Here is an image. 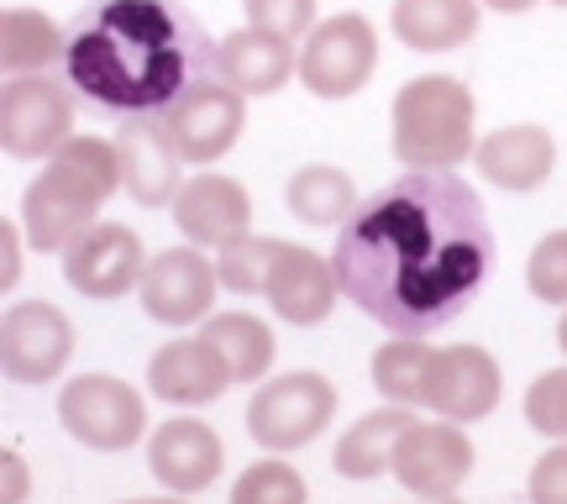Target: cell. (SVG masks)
Returning a JSON list of instances; mask_svg holds the SVG:
<instances>
[{
	"label": "cell",
	"instance_id": "34",
	"mask_svg": "<svg viewBox=\"0 0 567 504\" xmlns=\"http://www.w3.org/2000/svg\"><path fill=\"white\" fill-rule=\"evenodd\" d=\"M0 253H6V268H0V284L11 289L17 284V274H21V232L11 222L0 226Z\"/></svg>",
	"mask_w": 567,
	"mask_h": 504
},
{
	"label": "cell",
	"instance_id": "14",
	"mask_svg": "<svg viewBox=\"0 0 567 504\" xmlns=\"http://www.w3.org/2000/svg\"><path fill=\"white\" fill-rule=\"evenodd\" d=\"M499 404V363L484 347H436V363L425 379V410L446 421H484Z\"/></svg>",
	"mask_w": 567,
	"mask_h": 504
},
{
	"label": "cell",
	"instance_id": "13",
	"mask_svg": "<svg viewBox=\"0 0 567 504\" xmlns=\"http://www.w3.org/2000/svg\"><path fill=\"white\" fill-rule=\"evenodd\" d=\"M216 268L205 253L195 247H168L158 258H147V274H142V310L163 326H189L210 316V300H216Z\"/></svg>",
	"mask_w": 567,
	"mask_h": 504
},
{
	"label": "cell",
	"instance_id": "19",
	"mask_svg": "<svg viewBox=\"0 0 567 504\" xmlns=\"http://www.w3.org/2000/svg\"><path fill=\"white\" fill-rule=\"evenodd\" d=\"M337 295H342V284H337L331 258L310 253V247H284V258L274 263V274H268V305L295 326L326 321Z\"/></svg>",
	"mask_w": 567,
	"mask_h": 504
},
{
	"label": "cell",
	"instance_id": "17",
	"mask_svg": "<svg viewBox=\"0 0 567 504\" xmlns=\"http://www.w3.org/2000/svg\"><path fill=\"white\" fill-rule=\"evenodd\" d=\"M116 153H122V184L126 195L142 205H168L184 189V158L163 122H122L116 132Z\"/></svg>",
	"mask_w": 567,
	"mask_h": 504
},
{
	"label": "cell",
	"instance_id": "9",
	"mask_svg": "<svg viewBox=\"0 0 567 504\" xmlns=\"http://www.w3.org/2000/svg\"><path fill=\"white\" fill-rule=\"evenodd\" d=\"M74 352V326L59 305L21 300L0 316V368L17 383H48L59 379Z\"/></svg>",
	"mask_w": 567,
	"mask_h": 504
},
{
	"label": "cell",
	"instance_id": "16",
	"mask_svg": "<svg viewBox=\"0 0 567 504\" xmlns=\"http://www.w3.org/2000/svg\"><path fill=\"white\" fill-rule=\"evenodd\" d=\"M221 436L210 431L205 421H163L147 442V467L163 488L174 494H200L221 479Z\"/></svg>",
	"mask_w": 567,
	"mask_h": 504
},
{
	"label": "cell",
	"instance_id": "21",
	"mask_svg": "<svg viewBox=\"0 0 567 504\" xmlns=\"http://www.w3.org/2000/svg\"><path fill=\"white\" fill-rule=\"evenodd\" d=\"M478 168H484L488 184L526 195V189L551 179V168H557V142H551L547 126H530V122L526 126H499L494 137L478 142Z\"/></svg>",
	"mask_w": 567,
	"mask_h": 504
},
{
	"label": "cell",
	"instance_id": "10",
	"mask_svg": "<svg viewBox=\"0 0 567 504\" xmlns=\"http://www.w3.org/2000/svg\"><path fill=\"white\" fill-rule=\"evenodd\" d=\"M243 122H247V95H237L226 80L210 74L163 116V132L174 137L184 163H216L237 147Z\"/></svg>",
	"mask_w": 567,
	"mask_h": 504
},
{
	"label": "cell",
	"instance_id": "11",
	"mask_svg": "<svg viewBox=\"0 0 567 504\" xmlns=\"http://www.w3.org/2000/svg\"><path fill=\"white\" fill-rule=\"evenodd\" d=\"M389 473L415 494V500H452L463 479L473 473V442L463 436V425L446 421H415L394 446Z\"/></svg>",
	"mask_w": 567,
	"mask_h": 504
},
{
	"label": "cell",
	"instance_id": "24",
	"mask_svg": "<svg viewBox=\"0 0 567 504\" xmlns=\"http://www.w3.org/2000/svg\"><path fill=\"white\" fill-rule=\"evenodd\" d=\"M69 53V32H59L42 11H21L11 6L0 17V69L21 80V74H48L53 63H63Z\"/></svg>",
	"mask_w": 567,
	"mask_h": 504
},
{
	"label": "cell",
	"instance_id": "32",
	"mask_svg": "<svg viewBox=\"0 0 567 504\" xmlns=\"http://www.w3.org/2000/svg\"><path fill=\"white\" fill-rule=\"evenodd\" d=\"M526 421L542 436H563L567 442V368H551L526 389Z\"/></svg>",
	"mask_w": 567,
	"mask_h": 504
},
{
	"label": "cell",
	"instance_id": "18",
	"mask_svg": "<svg viewBox=\"0 0 567 504\" xmlns=\"http://www.w3.org/2000/svg\"><path fill=\"white\" fill-rule=\"evenodd\" d=\"M226 383L237 379L205 337H179V342L158 347L147 363V389L168 404H210L226 394Z\"/></svg>",
	"mask_w": 567,
	"mask_h": 504
},
{
	"label": "cell",
	"instance_id": "40",
	"mask_svg": "<svg viewBox=\"0 0 567 504\" xmlns=\"http://www.w3.org/2000/svg\"><path fill=\"white\" fill-rule=\"evenodd\" d=\"M551 6H567V0H551Z\"/></svg>",
	"mask_w": 567,
	"mask_h": 504
},
{
	"label": "cell",
	"instance_id": "12",
	"mask_svg": "<svg viewBox=\"0 0 567 504\" xmlns=\"http://www.w3.org/2000/svg\"><path fill=\"white\" fill-rule=\"evenodd\" d=\"M63 274L69 284L90 295V300H116L126 289H137L147 274V253H142L137 232H126L116 222H95L84 237L69 243L63 253Z\"/></svg>",
	"mask_w": 567,
	"mask_h": 504
},
{
	"label": "cell",
	"instance_id": "23",
	"mask_svg": "<svg viewBox=\"0 0 567 504\" xmlns=\"http://www.w3.org/2000/svg\"><path fill=\"white\" fill-rule=\"evenodd\" d=\"M410 425H415V415H410L405 404H384V410H373V415H363V421L337 442L331 467H337L342 479H358V484L379 479V473H389L394 446H400V436H405Z\"/></svg>",
	"mask_w": 567,
	"mask_h": 504
},
{
	"label": "cell",
	"instance_id": "35",
	"mask_svg": "<svg viewBox=\"0 0 567 504\" xmlns=\"http://www.w3.org/2000/svg\"><path fill=\"white\" fill-rule=\"evenodd\" d=\"M0 467H6V500H0V504H21V500H27V467H21V457H17V452H6V457H0Z\"/></svg>",
	"mask_w": 567,
	"mask_h": 504
},
{
	"label": "cell",
	"instance_id": "4",
	"mask_svg": "<svg viewBox=\"0 0 567 504\" xmlns=\"http://www.w3.org/2000/svg\"><path fill=\"white\" fill-rule=\"evenodd\" d=\"M473 90L452 74H425L410 80L394 95V158L405 168H452L467 153H478L473 142Z\"/></svg>",
	"mask_w": 567,
	"mask_h": 504
},
{
	"label": "cell",
	"instance_id": "25",
	"mask_svg": "<svg viewBox=\"0 0 567 504\" xmlns=\"http://www.w3.org/2000/svg\"><path fill=\"white\" fill-rule=\"evenodd\" d=\"M200 337L226 358V368H231L237 383L264 379L268 363H274V331H268L258 316H247V310H221V316H210Z\"/></svg>",
	"mask_w": 567,
	"mask_h": 504
},
{
	"label": "cell",
	"instance_id": "8",
	"mask_svg": "<svg viewBox=\"0 0 567 504\" xmlns=\"http://www.w3.org/2000/svg\"><path fill=\"white\" fill-rule=\"evenodd\" d=\"M373 63H379V38L368 17H331L321 21L300 48V84L321 101H347L373 80Z\"/></svg>",
	"mask_w": 567,
	"mask_h": 504
},
{
	"label": "cell",
	"instance_id": "26",
	"mask_svg": "<svg viewBox=\"0 0 567 504\" xmlns=\"http://www.w3.org/2000/svg\"><path fill=\"white\" fill-rule=\"evenodd\" d=\"M284 200H289V210L310 226H342L347 216L358 210V189H352V179H347L342 168L310 163V168H300V174L289 179Z\"/></svg>",
	"mask_w": 567,
	"mask_h": 504
},
{
	"label": "cell",
	"instance_id": "31",
	"mask_svg": "<svg viewBox=\"0 0 567 504\" xmlns=\"http://www.w3.org/2000/svg\"><path fill=\"white\" fill-rule=\"evenodd\" d=\"M526 284L536 300L567 305V232H551V237L536 243V253L526 263Z\"/></svg>",
	"mask_w": 567,
	"mask_h": 504
},
{
	"label": "cell",
	"instance_id": "6",
	"mask_svg": "<svg viewBox=\"0 0 567 504\" xmlns=\"http://www.w3.org/2000/svg\"><path fill=\"white\" fill-rule=\"evenodd\" d=\"M59 421L74 442L95 446V452H122L142 436L147 410H142V394L132 383L111 379V373H84V379L63 383Z\"/></svg>",
	"mask_w": 567,
	"mask_h": 504
},
{
	"label": "cell",
	"instance_id": "27",
	"mask_svg": "<svg viewBox=\"0 0 567 504\" xmlns=\"http://www.w3.org/2000/svg\"><path fill=\"white\" fill-rule=\"evenodd\" d=\"M431 363H436V347L425 337H394V342H384L373 352V383L394 404H425Z\"/></svg>",
	"mask_w": 567,
	"mask_h": 504
},
{
	"label": "cell",
	"instance_id": "7",
	"mask_svg": "<svg viewBox=\"0 0 567 504\" xmlns=\"http://www.w3.org/2000/svg\"><path fill=\"white\" fill-rule=\"evenodd\" d=\"M74 137V90L48 74H21L0 90V147L11 158L59 153Z\"/></svg>",
	"mask_w": 567,
	"mask_h": 504
},
{
	"label": "cell",
	"instance_id": "37",
	"mask_svg": "<svg viewBox=\"0 0 567 504\" xmlns=\"http://www.w3.org/2000/svg\"><path fill=\"white\" fill-rule=\"evenodd\" d=\"M557 342H563V352H567V316L557 321Z\"/></svg>",
	"mask_w": 567,
	"mask_h": 504
},
{
	"label": "cell",
	"instance_id": "33",
	"mask_svg": "<svg viewBox=\"0 0 567 504\" xmlns=\"http://www.w3.org/2000/svg\"><path fill=\"white\" fill-rule=\"evenodd\" d=\"M530 504H567V446H551L530 467Z\"/></svg>",
	"mask_w": 567,
	"mask_h": 504
},
{
	"label": "cell",
	"instance_id": "20",
	"mask_svg": "<svg viewBox=\"0 0 567 504\" xmlns=\"http://www.w3.org/2000/svg\"><path fill=\"white\" fill-rule=\"evenodd\" d=\"M295 74V42L243 27V32H226L221 53H216V80H226L237 95H274L284 90Z\"/></svg>",
	"mask_w": 567,
	"mask_h": 504
},
{
	"label": "cell",
	"instance_id": "28",
	"mask_svg": "<svg viewBox=\"0 0 567 504\" xmlns=\"http://www.w3.org/2000/svg\"><path fill=\"white\" fill-rule=\"evenodd\" d=\"M279 237H237L231 247L216 253V279L231 289V295H268V274H274V263L284 258Z\"/></svg>",
	"mask_w": 567,
	"mask_h": 504
},
{
	"label": "cell",
	"instance_id": "29",
	"mask_svg": "<svg viewBox=\"0 0 567 504\" xmlns=\"http://www.w3.org/2000/svg\"><path fill=\"white\" fill-rule=\"evenodd\" d=\"M231 504H305V479L289 463H252L231 484Z\"/></svg>",
	"mask_w": 567,
	"mask_h": 504
},
{
	"label": "cell",
	"instance_id": "38",
	"mask_svg": "<svg viewBox=\"0 0 567 504\" xmlns=\"http://www.w3.org/2000/svg\"><path fill=\"white\" fill-rule=\"evenodd\" d=\"M126 504H184V500H126Z\"/></svg>",
	"mask_w": 567,
	"mask_h": 504
},
{
	"label": "cell",
	"instance_id": "5",
	"mask_svg": "<svg viewBox=\"0 0 567 504\" xmlns=\"http://www.w3.org/2000/svg\"><path fill=\"white\" fill-rule=\"evenodd\" d=\"M337 415V383L321 373H284L268 379L252 404H247V436L264 452H295V446L316 442Z\"/></svg>",
	"mask_w": 567,
	"mask_h": 504
},
{
	"label": "cell",
	"instance_id": "30",
	"mask_svg": "<svg viewBox=\"0 0 567 504\" xmlns=\"http://www.w3.org/2000/svg\"><path fill=\"white\" fill-rule=\"evenodd\" d=\"M243 6H247V27L274 32L284 42H300L321 27L316 21V0H243Z\"/></svg>",
	"mask_w": 567,
	"mask_h": 504
},
{
	"label": "cell",
	"instance_id": "2",
	"mask_svg": "<svg viewBox=\"0 0 567 504\" xmlns=\"http://www.w3.org/2000/svg\"><path fill=\"white\" fill-rule=\"evenodd\" d=\"M210 42L184 0H84L69 27V90L116 122H163L216 74Z\"/></svg>",
	"mask_w": 567,
	"mask_h": 504
},
{
	"label": "cell",
	"instance_id": "3",
	"mask_svg": "<svg viewBox=\"0 0 567 504\" xmlns=\"http://www.w3.org/2000/svg\"><path fill=\"white\" fill-rule=\"evenodd\" d=\"M122 184V153L105 137H69L53 163L21 195V232L38 253H69L74 237L95 226L101 210Z\"/></svg>",
	"mask_w": 567,
	"mask_h": 504
},
{
	"label": "cell",
	"instance_id": "22",
	"mask_svg": "<svg viewBox=\"0 0 567 504\" xmlns=\"http://www.w3.org/2000/svg\"><path fill=\"white\" fill-rule=\"evenodd\" d=\"M478 6L484 0H394L389 27L415 53H446L478 32Z\"/></svg>",
	"mask_w": 567,
	"mask_h": 504
},
{
	"label": "cell",
	"instance_id": "36",
	"mask_svg": "<svg viewBox=\"0 0 567 504\" xmlns=\"http://www.w3.org/2000/svg\"><path fill=\"white\" fill-rule=\"evenodd\" d=\"M484 6H494V11H505V17H520V11H530L536 0H484Z\"/></svg>",
	"mask_w": 567,
	"mask_h": 504
},
{
	"label": "cell",
	"instance_id": "39",
	"mask_svg": "<svg viewBox=\"0 0 567 504\" xmlns=\"http://www.w3.org/2000/svg\"><path fill=\"white\" fill-rule=\"evenodd\" d=\"M421 504H463V500H457V494H452V500H421Z\"/></svg>",
	"mask_w": 567,
	"mask_h": 504
},
{
	"label": "cell",
	"instance_id": "15",
	"mask_svg": "<svg viewBox=\"0 0 567 504\" xmlns=\"http://www.w3.org/2000/svg\"><path fill=\"white\" fill-rule=\"evenodd\" d=\"M174 222L195 247H231L237 237H247V222H252V200L237 179L226 174H195V179L179 189L174 200Z\"/></svg>",
	"mask_w": 567,
	"mask_h": 504
},
{
	"label": "cell",
	"instance_id": "1",
	"mask_svg": "<svg viewBox=\"0 0 567 504\" xmlns=\"http://www.w3.org/2000/svg\"><path fill=\"white\" fill-rule=\"evenodd\" d=\"M331 268L347 300L394 337H436L494 274V226L452 168H410L337 226Z\"/></svg>",
	"mask_w": 567,
	"mask_h": 504
}]
</instances>
